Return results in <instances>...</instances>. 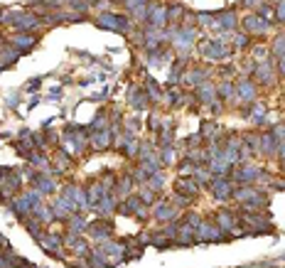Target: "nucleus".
Wrapping results in <instances>:
<instances>
[{
  "label": "nucleus",
  "mask_w": 285,
  "mask_h": 268,
  "mask_svg": "<svg viewBox=\"0 0 285 268\" xmlns=\"http://www.w3.org/2000/svg\"><path fill=\"white\" fill-rule=\"evenodd\" d=\"M201 221H204V217H201L199 212H187V219H184V224L187 226H192V229H197Z\"/></svg>",
  "instance_id": "obj_37"
},
{
  "label": "nucleus",
  "mask_w": 285,
  "mask_h": 268,
  "mask_svg": "<svg viewBox=\"0 0 285 268\" xmlns=\"http://www.w3.org/2000/svg\"><path fill=\"white\" fill-rule=\"evenodd\" d=\"M86 263H89L91 268H113V263L106 261V253H103V251H91V253L86 256Z\"/></svg>",
  "instance_id": "obj_26"
},
{
  "label": "nucleus",
  "mask_w": 285,
  "mask_h": 268,
  "mask_svg": "<svg viewBox=\"0 0 285 268\" xmlns=\"http://www.w3.org/2000/svg\"><path fill=\"white\" fill-rule=\"evenodd\" d=\"M234 187H236V184H234L229 177H217V175H214L207 189L212 192V197H214V200H219V202H229V200H231V195H234Z\"/></svg>",
  "instance_id": "obj_6"
},
{
  "label": "nucleus",
  "mask_w": 285,
  "mask_h": 268,
  "mask_svg": "<svg viewBox=\"0 0 285 268\" xmlns=\"http://www.w3.org/2000/svg\"><path fill=\"white\" fill-rule=\"evenodd\" d=\"M94 22H96L99 27H103V30H113V32H120V34L131 32V22H128V17L116 15V13H99Z\"/></svg>",
  "instance_id": "obj_2"
},
{
  "label": "nucleus",
  "mask_w": 285,
  "mask_h": 268,
  "mask_svg": "<svg viewBox=\"0 0 285 268\" xmlns=\"http://www.w3.org/2000/svg\"><path fill=\"white\" fill-rule=\"evenodd\" d=\"M184 79L189 86H201L204 82H209V69H201V67H194L184 74Z\"/></svg>",
  "instance_id": "obj_20"
},
{
  "label": "nucleus",
  "mask_w": 285,
  "mask_h": 268,
  "mask_svg": "<svg viewBox=\"0 0 285 268\" xmlns=\"http://www.w3.org/2000/svg\"><path fill=\"white\" fill-rule=\"evenodd\" d=\"M192 177H194V182H197L199 187H209V182H212V177H214V175L209 172V168H207V165H204V168H199V165H197V168H194V172H192Z\"/></svg>",
  "instance_id": "obj_27"
},
{
  "label": "nucleus",
  "mask_w": 285,
  "mask_h": 268,
  "mask_svg": "<svg viewBox=\"0 0 285 268\" xmlns=\"http://www.w3.org/2000/svg\"><path fill=\"white\" fill-rule=\"evenodd\" d=\"M236 96H238V101L241 103H253L256 101V96H258V89H256V84L251 82V79H243L236 84Z\"/></svg>",
  "instance_id": "obj_13"
},
{
  "label": "nucleus",
  "mask_w": 285,
  "mask_h": 268,
  "mask_svg": "<svg viewBox=\"0 0 285 268\" xmlns=\"http://www.w3.org/2000/svg\"><path fill=\"white\" fill-rule=\"evenodd\" d=\"M236 25H238V17H236L234 10L221 13V15H214V22H212V27L214 30H221V32H234Z\"/></svg>",
  "instance_id": "obj_14"
},
{
  "label": "nucleus",
  "mask_w": 285,
  "mask_h": 268,
  "mask_svg": "<svg viewBox=\"0 0 285 268\" xmlns=\"http://www.w3.org/2000/svg\"><path fill=\"white\" fill-rule=\"evenodd\" d=\"M111 138H113V133H111V131H96V133L91 135V145H94V150H106V148L111 145Z\"/></svg>",
  "instance_id": "obj_23"
},
{
  "label": "nucleus",
  "mask_w": 285,
  "mask_h": 268,
  "mask_svg": "<svg viewBox=\"0 0 285 268\" xmlns=\"http://www.w3.org/2000/svg\"><path fill=\"white\" fill-rule=\"evenodd\" d=\"M275 69H278V74H283V76H285V54H283V57H278V67H275Z\"/></svg>",
  "instance_id": "obj_42"
},
{
  "label": "nucleus",
  "mask_w": 285,
  "mask_h": 268,
  "mask_svg": "<svg viewBox=\"0 0 285 268\" xmlns=\"http://www.w3.org/2000/svg\"><path fill=\"white\" fill-rule=\"evenodd\" d=\"M39 25H42V20H39V15H34V13H15L13 10V27L15 30H20V32H32V30H37Z\"/></svg>",
  "instance_id": "obj_9"
},
{
  "label": "nucleus",
  "mask_w": 285,
  "mask_h": 268,
  "mask_svg": "<svg viewBox=\"0 0 285 268\" xmlns=\"http://www.w3.org/2000/svg\"><path fill=\"white\" fill-rule=\"evenodd\" d=\"M3 69H5V64H3V62H0V71H3Z\"/></svg>",
  "instance_id": "obj_44"
},
{
  "label": "nucleus",
  "mask_w": 285,
  "mask_h": 268,
  "mask_svg": "<svg viewBox=\"0 0 285 268\" xmlns=\"http://www.w3.org/2000/svg\"><path fill=\"white\" fill-rule=\"evenodd\" d=\"M10 45L17 47L20 52H30L34 45H37V37L32 32H17L15 37H10Z\"/></svg>",
  "instance_id": "obj_16"
},
{
  "label": "nucleus",
  "mask_w": 285,
  "mask_h": 268,
  "mask_svg": "<svg viewBox=\"0 0 285 268\" xmlns=\"http://www.w3.org/2000/svg\"><path fill=\"white\" fill-rule=\"evenodd\" d=\"M150 17H148V27L152 30H162V27H168V8L165 5H160L157 0H150Z\"/></svg>",
  "instance_id": "obj_11"
},
{
  "label": "nucleus",
  "mask_w": 285,
  "mask_h": 268,
  "mask_svg": "<svg viewBox=\"0 0 285 268\" xmlns=\"http://www.w3.org/2000/svg\"><path fill=\"white\" fill-rule=\"evenodd\" d=\"M241 3H243V8H251V10H258V8H261V3H263V0H241Z\"/></svg>",
  "instance_id": "obj_40"
},
{
  "label": "nucleus",
  "mask_w": 285,
  "mask_h": 268,
  "mask_svg": "<svg viewBox=\"0 0 285 268\" xmlns=\"http://www.w3.org/2000/svg\"><path fill=\"white\" fill-rule=\"evenodd\" d=\"M280 258H285V253H283V256H280Z\"/></svg>",
  "instance_id": "obj_45"
},
{
  "label": "nucleus",
  "mask_w": 285,
  "mask_h": 268,
  "mask_svg": "<svg viewBox=\"0 0 285 268\" xmlns=\"http://www.w3.org/2000/svg\"><path fill=\"white\" fill-rule=\"evenodd\" d=\"M197 101L201 106H212L217 101V86L212 82H204L201 86H197Z\"/></svg>",
  "instance_id": "obj_17"
},
{
  "label": "nucleus",
  "mask_w": 285,
  "mask_h": 268,
  "mask_svg": "<svg viewBox=\"0 0 285 268\" xmlns=\"http://www.w3.org/2000/svg\"><path fill=\"white\" fill-rule=\"evenodd\" d=\"M194 34H197L194 27H189V25H177V30H175V34H172V47L180 52V57H184V54L189 52V47L194 45Z\"/></svg>",
  "instance_id": "obj_3"
},
{
  "label": "nucleus",
  "mask_w": 285,
  "mask_h": 268,
  "mask_svg": "<svg viewBox=\"0 0 285 268\" xmlns=\"http://www.w3.org/2000/svg\"><path fill=\"white\" fill-rule=\"evenodd\" d=\"M128 94H131V96H128V103H131L135 111H143V108L150 106V96H148L145 86H131Z\"/></svg>",
  "instance_id": "obj_15"
},
{
  "label": "nucleus",
  "mask_w": 285,
  "mask_h": 268,
  "mask_svg": "<svg viewBox=\"0 0 285 268\" xmlns=\"http://www.w3.org/2000/svg\"><path fill=\"white\" fill-rule=\"evenodd\" d=\"M275 20L285 22V0H278V8H275Z\"/></svg>",
  "instance_id": "obj_39"
},
{
  "label": "nucleus",
  "mask_w": 285,
  "mask_h": 268,
  "mask_svg": "<svg viewBox=\"0 0 285 268\" xmlns=\"http://www.w3.org/2000/svg\"><path fill=\"white\" fill-rule=\"evenodd\" d=\"M187 13V8L182 5V3H175V5H170L168 8V22H172V25H180V20H182V15Z\"/></svg>",
  "instance_id": "obj_31"
},
{
  "label": "nucleus",
  "mask_w": 285,
  "mask_h": 268,
  "mask_svg": "<svg viewBox=\"0 0 285 268\" xmlns=\"http://www.w3.org/2000/svg\"><path fill=\"white\" fill-rule=\"evenodd\" d=\"M17 103H20V96H17V94H10V96H8V106H10V108H15Z\"/></svg>",
  "instance_id": "obj_41"
},
{
  "label": "nucleus",
  "mask_w": 285,
  "mask_h": 268,
  "mask_svg": "<svg viewBox=\"0 0 285 268\" xmlns=\"http://www.w3.org/2000/svg\"><path fill=\"white\" fill-rule=\"evenodd\" d=\"M138 197H140V200H143V204H148V207H152V204L157 202V192H152V189H150L148 184H143V187H140Z\"/></svg>",
  "instance_id": "obj_32"
},
{
  "label": "nucleus",
  "mask_w": 285,
  "mask_h": 268,
  "mask_svg": "<svg viewBox=\"0 0 285 268\" xmlns=\"http://www.w3.org/2000/svg\"><path fill=\"white\" fill-rule=\"evenodd\" d=\"M199 52H201V57H207L212 62H226L234 50L219 40H204V42H199Z\"/></svg>",
  "instance_id": "obj_1"
},
{
  "label": "nucleus",
  "mask_w": 285,
  "mask_h": 268,
  "mask_svg": "<svg viewBox=\"0 0 285 268\" xmlns=\"http://www.w3.org/2000/svg\"><path fill=\"white\" fill-rule=\"evenodd\" d=\"M275 74H278V69L273 67V62H270V59L258 62V64H256V69H253L256 82H261L263 86H273V84H275Z\"/></svg>",
  "instance_id": "obj_12"
},
{
  "label": "nucleus",
  "mask_w": 285,
  "mask_h": 268,
  "mask_svg": "<svg viewBox=\"0 0 285 268\" xmlns=\"http://www.w3.org/2000/svg\"><path fill=\"white\" fill-rule=\"evenodd\" d=\"M39 82H42V79H32V82L27 84V91H34V89L39 86Z\"/></svg>",
  "instance_id": "obj_43"
},
{
  "label": "nucleus",
  "mask_w": 285,
  "mask_h": 268,
  "mask_svg": "<svg viewBox=\"0 0 285 268\" xmlns=\"http://www.w3.org/2000/svg\"><path fill=\"white\" fill-rule=\"evenodd\" d=\"M251 47V34L246 32H236L231 37V50H249Z\"/></svg>",
  "instance_id": "obj_29"
},
{
  "label": "nucleus",
  "mask_w": 285,
  "mask_h": 268,
  "mask_svg": "<svg viewBox=\"0 0 285 268\" xmlns=\"http://www.w3.org/2000/svg\"><path fill=\"white\" fill-rule=\"evenodd\" d=\"M67 224H69V232L71 234H84L86 232V219H84V214H71L69 219H67Z\"/></svg>",
  "instance_id": "obj_24"
},
{
  "label": "nucleus",
  "mask_w": 285,
  "mask_h": 268,
  "mask_svg": "<svg viewBox=\"0 0 285 268\" xmlns=\"http://www.w3.org/2000/svg\"><path fill=\"white\" fill-rule=\"evenodd\" d=\"M170 204H172V207H177V209H187V207L192 204V197L175 192V197H170Z\"/></svg>",
  "instance_id": "obj_35"
},
{
  "label": "nucleus",
  "mask_w": 285,
  "mask_h": 268,
  "mask_svg": "<svg viewBox=\"0 0 285 268\" xmlns=\"http://www.w3.org/2000/svg\"><path fill=\"white\" fill-rule=\"evenodd\" d=\"M86 234H89L94 241L103 244V241H108L111 234H113V224H111V221H103V217H101V219H96V221H91V224L86 226Z\"/></svg>",
  "instance_id": "obj_10"
},
{
  "label": "nucleus",
  "mask_w": 285,
  "mask_h": 268,
  "mask_svg": "<svg viewBox=\"0 0 285 268\" xmlns=\"http://www.w3.org/2000/svg\"><path fill=\"white\" fill-rule=\"evenodd\" d=\"M251 108H253V113H251V123H256V126H261V123H266V116H268V111H266V106L263 103H258V101H253L251 103Z\"/></svg>",
  "instance_id": "obj_28"
},
{
  "label": "nucleus",
  "mask_w": 285,
  "mask_h": 268,
  "mask_svg": "<svg viewBox=\"0 0 285 268\" xmlns=\"http://www.w3.org/2000/svg\"><path fill=\"white\" fill-rule=\"evenodd\" d=\"M197 22L199 25H212L214 22V13H199L197 15Z\"/></svg>",
  "instance_id": "obj_38"
},
{
  "label": "nucleus",
  "mask_w": 285,
  "mask_h": 268,
  "mask_svg": "<svg viewBox=\"0 0 285 268\" xmlns=\"http://www.w3.org/2000/svg\"><path fill=\"white\" fill-rule=\"evenodd\" d=\"M226 232H221V229L214 224V221H201L199 226H197V244L201 241V244H217V241H224L226 236H224Z\"/></svg>",
  "instance_id": "obj_5"
},
{
  "label": "nucleus",
  "mask_w": 285,
  "mask_h": 268,
  "mask_svg": "<svg viewBox=\"0 0 285 268\" xmlns=\"http://www.w3.org/2000/svg\"><path fill=\"white\" fill-rule=\"evenodd\" d=\"M283 168H285V163H283Z\"/></svg>",
  "instance_id": "obj_46"
},
{
  "label": "nucleus",
  "mask_w": 285,
  "mask_h": 268,
  "mask_svg": "<svg viewBox=\"0 0 285 268\" xmlns=\"http://www.w3.org/2000/svg\"><path fill=\"white\" fill-rule=\"evenodd\" d=\"M217 94H219V99H224V101H234V96H236V86H234L231 82H224V84L217 89Z\"/></svg>",
  "instance_id": "obj_33"
},
{
  "label": "nucleus",
  "mask_w": 285,
  "mask_h": 268,
  "mask_svg": "<svg viewBox=\"0 0 285 268\" xmlns=\"http://www.w3.org/2000/svg\"><path fill=\"white\" fill-rule=\"evenodd\" d=\"M175 189H177L180 195H187V197H192V200L201 192V187L194 182V177H180L177 184H175Z\"/></svg>",
  "instance_id": "obj_18"
},
{
  "label": "nucleus",
  "mask_w": 285,
  "mask_h": 268,
  "mask_svg": "<svg viewBox=\"0 0 285 268\" xmlns=\"http://www.w3.org/2000/svg\"><path fill=\"white\" fill-rule=\"evenodd\" d=\"M152 219H157L160 224H170V221H177L180 219V214H182V209H177V207H172L170 204V200H157L152 207Z\"/></svg>",
  "instance_id": "obj_4"
},
{
  "label": "nucleus",
  "mask_w": 285,
  "mask_h": 268,
  "mask_svg": "<svg viewBox=\"0 0 285 268\" xmlns=\"http://www.w3.org/2000/svg\"><path fill=\"white\" fill-rule=\"evenodd\" d=\"M283 54H285V32L278 34L270 45V57H283Z\"/></svg>",
  "instance_id": "obj_34"
},
{
  "label": "nucleus",
  "mask_w": 285,
  "mask_h": 268,
  "mask_svg": "<svg viewBox=\"0 0 285 268\" xmlns=\"http://www.w3.org/2000/svg\"><path fill=\"white\" fill-rule=\"evenodd\" d=\"M261 172L263 170L258 165H253V163H241L236 168V172H234V182H238V184H253V182L261 180Z\"/></svg>",
  "instance_id": "obj_8"
},
{
  "label": "nucleus",
  "mask_w": 285,
  "mask_h": 268,
  "mask_svg": "<svg viewBox=\"0 0 285 268\" xmlns=\"http://www.w3.org/2000/svg\"><path fill=\"white\" fill-rule=\"evenodd\" d=\"M96 209H99V214H101V217H111V214L118 209V200H116V195H113V192H106V195L99 200Z\"/></svg>",
  "instance_id": "obj_19"
},
{
  "label": "nucleus",
  "mask_w": 285,
  "mask_h": 268,
  "mask_svg": "<svg viewBox=\"0 0 285 268\" xmlns=\"http://www.w3.org/2000/svg\"><path fill=\"white\" fill-rule=\"evenodd\" d=\"M165 182H168V177L162 175V170H157V172H152V175H150L148 187L152 189V192H162V189H165Z\"/></svg>",
  "instance_id": "obj_30"
},
{
  "label": "nucleus",
  "mask_w": 285,
  "mask_h": 268,
  "mask_svg": "<svg viewBox=\"0 0 285 268\" xmlns=\"http://www.w3.org/2000/svg\"><path fill=\"white\" fill-rule=\"evenodd\" d=\"M20 54H22V52H20L17 47H13L10 42H8V47H5V45L0 47V62H3L5 67H8V64H13V62H17V57H20Z\"/></svg>",
  "instance_id": "obj_25"
},
{
  "label": "nucleus",
  "mask_w": 285,
  "mask_h": 268,
  "mask_svg": "<svg viewBox=\"0 0 285 268\" xmlns=\"http://www.w3.org/2000/svg\"><path fill=\"white\" fill-rule=\"evenodd\" d=\"M133 187H135L133 177H131V175H123V177H118V182H116V187H113V195H118V197H128Z\"/></svg>",
  "instance_id": "obj_22"
},
{
  "label": "nucleus",
  "mask_w": 285,
  "mask_h": 268,
  "mask_svg": "<svg viewBox=\"0 0 285 268\" xmlns=\"http://www.w3.org/2000/svg\"><path fill=\"white\" fill-rule=\"evenodd\" d=\"M194 168H197V165H194L192 160H187V158H184V160H182V163L177 165V170H180V177H192Z\"/></svg>",
  "instance_id": "obj_36"
},
{
  "label": "nucleus",
  "mask_w": 285,
  "mask_h": 268,
  "mask_svg": "<svg viewBox=\"0 0 285 268\" xmlns=\"http://www.w3.org/2000/svg\"><path fill=\"white\" fill-rule=\"evenodd\" d=\"M214 224L221 229V232H231V229L236 226V217H234V212L224 209V212H217L214 214Z\"/></svg>",
  "instance_id": "obj_21"
},
{
  "label": "nucleus",
  "mask_w": 285,
  "mask_h": 268,
  "mask_svg": "<svg viewBox=\"0 0 285 268\" xmlns=\"http://www.w3.org/2000/svg\"><path fill=\"white\" fill-rule=\"evenodd\" d=\"M270 27H273V22L266 20V17H261V15H256V13H251V15L243 17V30H246V34L263 37V34L270 32Z\"/></svg>",
  "instance_id": "obj_7"
}]
</instances>
